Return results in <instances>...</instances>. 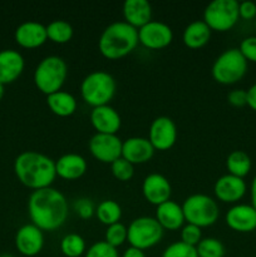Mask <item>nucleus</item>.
Listing matches in <instances>:
<instances>
[{
	"mask_svg": "<svg viewBox=\"0 0 256 257\" xmlns=\"http://www.w3.org/2000/svg\"><path fill=\"white\" fill-rule=\"evenodd\" d=\"M28 213L33 225L42 231H54L62 227L69 216V205L65 196L53 187L33 191L28 200Z\"/></svg>",
	"mask_w": 256,
	"mask_h": 257,
	"instance_id": "nucleus-1",
	"label": "nucleus"
},
{
	"mask_svg": "<svg viewBox=\"0 0 256 257\" xmlns=\"http://www.w3.org/2000/svg\"><path fill=\"white\" fill-rule=\"evenodd\" d=\"M14 172L25 187L34 191L52 187L57 177L55 161L37 151L20 153L14 161Z\"/></svg>",
	"mask_w": 256,
	"mask_h": 257,
	"instance_id": "nucleus-2",
	"label": "nucleus"
},
{
	"mask_svg": "<svg viewBox=\"0 0 256 257\" xmlns=\"http://www.w3.org/2000/svg\"><path fill=\"white\" fill-rule=\"evenodd\" d=\"M138 43V29L119 20L104 28L98 40V49L107 59L117 60L132 53Z\"/></svg>",
	"mask_w": 256,
	"mask_h": 257,
	"instance_id": "nucleus-3",
	"label": "nucleus"
},
{
	"mask_svg": "<svg viewBox=\"0 0 256 257\" xmlns=\"http://www.w3.org/2000/svg\"><path fill=\"white\" fill-rule=\"evenodd\" d=\"M117 92L114 77L105 70H94L83 78L80 83L82 99L92 108L109 104Z\"/></svg>",
	"mask_w": 256,
	"mask_h": 257,
	"instance_id": "nucleus-4",
	"label": "nucleus"
},
{
	"mask_svg": "<svg viewBox=\"0 0 256 257\" xmlns=\"http://www.w3.org/2000/svg\"><path fill=\"white\" fill-rule=\"evenodd\" d=\"M67 77V62L58 55H48L38 63L33 79L40 92L49 95L58 90H62Z\"/></svg>",
	"mask_w": 256,
	"mask_h": 257,
	"instance_id": "nucleus-5",
	"label": "nucleus"
},
{
	"mask_svg": "<svg viewBox=\"0 0 256 257\" xmlns=\"http://www.w3.org/2000/svg\"><path fill=\"white\" fill-rule=\"evenodd\" d=\"M247 63L238 48H228L216 58L211 73L213 79L220 84H235L245 77Z\"/></svg>",
	"mask_w": 256,
	"mask_h": 257,
	"instance_id": "nucleus-6",
	"label": "nucleus"
},
{
	"mask_svg": "<svg viewBox=\"0 0 256 257\" xmlns=\"http://www.w3.org/2000/svg\"><path fill=\"white\" fill-rule=\"evenodd\" d=\"M183 215L187 223L200 228L213 225L220 217V207L217 202L205 193H193L182 203Z\"/></svg>",
	"mask_w": 256,
	"mask_h": 257,
	"instance_id": "nucleus-7",
	"label": "nucleus"
},
{
	"mask_svg": "<svg viewBox=\"0 0 256 257\" xmlns=\"http://www.w3.org/2000/svg\"><path fill=\"white\" fill-rule=\"evenodd\" d=\"M165 230L156 217L141 216L135 218L127 227V241L131 246L147 250L157 245L163 237Z\"/></svg>",
	"mask_w": 256,
	"mask_h": 257,
	"instance_id": "nucleus-8",
	"label": "nucleus"
},
{
	"mask_svg": "<svg viewBox=\"0 0 256 257\" xmlns=\"http://www.w3.org/2000/svg\"><path fill=\"white\" fill-rule=\"evenodd\" d=\"M238 19V2L236 0H213L203 10L202 20L215 32L232 29Z\"/></svg>",
	"mask_w": 256,
	"mask_h": 257,
	"instance_id": "nucleus-9",
	"label": "nucleus"
},
{
	"mask_svg": "<svg viewBox=\"0 0 256 257\" xmlns=\"http://www.w3.org/2000/svg\"><path fill=\"white\" fill-rule=\"evenodd\" d=\"M122 143L123 141L117 135L95 133L90 138L88 148L95 160L110 165L122 157Z\"/></svg>",
	"mask_w": 256,
	"mask_h": 257,
	"instance_id": "nucleus-10",
	"label": "nucleus"
},
{
	"mask_svg": "<svg viewBox=\"0 0 256 257\" xmlns=\"http://www.w3.org/2000/svg\"><path fill=\"white\" fill-rule=\"evenodd\" d=\"M138 40L148 49H163L172 43L173 32L166 23L151 20L138 29Z\"/></svg>",
	"mask_w": 256,
	"mask_h": 257,
	"instance_id": "nucleus-11",
	"label": "nucleus"
},
{
	"mask_svg": "<svg viewBox=\"0 0 256 257\" xmlns=\"http://www.w3.org/2000/svg\"><path fill=\"white\" fill-rule=\"evenodd\" d=\"M148 140L157 151H167L177 141V125L167 115L155 118L150 125Z\"/></svg>",
	"mask_w": 256,
	"mask_h": 257,
	"instance_id": "nucleus-12",
	"label": "nucleus"
},
{
	"mask_svg": "<svg viewBox=\"0 0 256 257\" xmlns=\"http://www.w3.org/2000/svg\"><path fill=\"white\" fill-rule=\"evenodd\" d=\"M15 246L22 255L37 256L44 247V233L33 223H27L17 231Z\"/></svg>",
	"mask_w": 256,
	"mask_h": 257,
	"instance_id": "nucleus-13",
	"label": "nucleus"
},
{
	"mask_svg": "<svg viewBox=\"0 0 256 257\" xmlns=\"http://www.w3.org/2000/svg\"><path fill=\"white\" fill-rule=\"evenodd\" d=\"M247 191V186L243 178L236 177V176L223 175L213 185V193L217 200L225 203H235L240 201L245 196Z\"/></svg>",
	"mask_w": 256,
	"mask_h": 257,
	"instance_id": "nucleus-14",
	"label": "nucleus"
},
{
	"mask_svg": "<svg viewBox=\"0 0 256 257\" xmlns=\"http://www.w3.org/2000/svg\"><path fill=\"white\" fill-rule=\"evenodd\" d=\"M142 193L151 205L160 206L170 200L172 187L165 176L161 173H150L142 183Z\"/></svg>",
	"mask_w": 256,
	"mask_h": 257,
	"instance_id": "nucleus-15",
	"label": "nucleus"
},
{
	"mask_svg": "<svg viewBox=\"0 0 256 257\" xmlns=\"http://www.w3.org/2000/svg\"><path fill=\"white\" fill-rule=\"evenodd\" d=\"M225 221L231 230L241 233L252 232L256 230V210L251 205L238 203L226 212Z\"/></svg>",
	"mask_w": 256,
	"mask_h": 257,
	"instance_id": "nucleus-16",
	"label": "nucleus"
},
{
	"mask_svg": "<svg viewBox=\"0 0 256 257\" xmlns=\"http://www.w3.org/2000/svg\"><path fill=\"white\" fill-rule=\"evenodd\" d=\"M14 37L20 47L27 49L39 48L48 40L47 27L35 20H28L15 29Z\"/></svg>",
	"mask_w": 256,
	"mask_h": 257,
	"instance_id": "nucleus-17",
	"label": "nucleus"
},
{
	"mask_svg": "<svg viewBox=\"0 0 256 257\" xmlns=\"http://www.w3.org/2000/svg\"><path fill=\"white\" fill-rule=\"evenodd\" d=\"M90 123L97 131V133H104V135H117L119 131L122 119L112 105H100L94 107L90 110Z\"/></svg>",
	"mask_w": 256,
	"mask_h": 257,
	"instance_id": "nucleus-18",
	"label": "nucleus"
},
{
	"mask_svg": "<svg viewBox=\"0 0 256 257\" xmlns=\"http://www.w3.org/2000/svg\"><path fill=\"white\" fill-rule=\"evenodd\" d=\"M155 151L150 140L145 137H130L122 143V157L133 166L148 162Z\"/></svg>",
	"mask_w": 256,
	"mask_h": 257,
	"instance_id": "nucleus-19",
	"label": "nucleus"
},
{
	"mask_svg": "<svg viewBox=\"0 0 256 257\" xmlns=\"http://www.w3.org/2000/svg\"><path fill=\"white\" fill-rule=\"evenodd\" d=\"M25 67L24 57L18 50H0V83L9 84L22 75Z\"/></svg>",
	"mask_w": 256,
	"mask_h": 257,
	"instance_id": "nucleus-20",
	"label": "nucleus"
},
{
	"mask_svg": "<svg viewBox=\"0 0 256 257\" xmlns=\"http://www.w3.org/2000/svg\"><path fill=\"white\" fill-rule=\"evenodd\" d=\"M88 163L78 153H65L55 161V172L63 180H78L87 172Z\"/></svg>",
	"mask_w": 256,
	"mask_h": 257,
	"instance_id": "nucleus-21",
	"label": "nucleus"
},
{
	"mask_svg": "<svg viewBox=\"0 0 256 257\" xmlns=\"http://www.w3.org/2000/svg\"><path fill=\"white\" fill-rule=\"evenodd\" d=\"M156 220L158 221L163 230L176 231L182 228L185 225L182 205H178L175 201H166L156 208Z\"/></svg>",
	"mask_w": 256,
	"mask_h": 257,
	"instance_id": "nucleus-22",
	"label": "nucleus"
},
{
	"mask_svg": "<svg viewBox=\"0 0 256 257\" xmlns=\"http://www.w3.org/2000/svg\"><path fill=\"white\" fill-rule=\"evenodd\" d=\"M124 22L140 29L152 18V7L147 0H125L122 8Z\"/></svg>",
	"mask_w": 256,
	"mask_h": 257,
	"instance_id": "nucleus-23",
	"label": "nucleus"
},
{
	"mask_svg": "<svg viewBox=\"0 0 256 257\" xmlns=\"http://www.w3.org/2000/svg\"><path fill=\"white\" fill-rule=\"evenodd\" d=\"M211 32L212 30L203 20H193L183 30L182 40L186 47L197 49L207 44L211 38Z\"/></svg>",
	"mask_w": 256,
	"mask_h": 257,
	"instance_id": "nucleus-24",
	"label": "nucleus"
},
{
	"mask_svg": "<svg viewBox=\"0 0 256 257\" xmlns=\"http://www.w3.org/2000/svg\"><path fill=\"white\" fill-rule=\"evenodd\" d=\"M47 104L49 109L59 117H69L77 110L78 102L74 95L65 90H58L47 95Z\"/></svg>",
	"mask_w": 256,
	"mask_h": 257,
	"instance_id": "nucleus-25",
	"label": "nucleus"
},
{
	"mask_svg": "<svg viewBox=\"0 0 256 257\" xmlns=\"http://www.w3.org/2000/svg\"><path fill=\"white\" fill-rule=\"evenodd\" d=\"M226 167L230 175L243 178L251 171V158L246 152L240 150L232 151L226 158Z\"/></svg>",
	"mask_w": 256,
	"mask_h": 257,
	"instance_id": "nucleus-26",
	"label": "nucleus"
},
{
	"mask_svg": "<svg viewBox=\"0 0 256 257\" xmlns=\"http://www.w3.org/2000/svg\"><path fill=\"white\" fill-rule=\"evenodd\" d=\"M95 216L105 226L119 222L122 217L120 205L114 200H104L95 207Z\"/></svg>",
	"mask_w": 256,
	"mask_h": 257,
	"instance_id": "nucleus-27",
	"label": "nucleus"
},
{
	"mask_svg": "<svg viewBox=\"0 0 256 257\" xmlns=\"http://www.w3.org/2000/svg\"><path fill=\"white\" fill-rule=\"evenodd\" d=\"M47 27V35L48 39L52 40L53 43H57V44H65V43L69 42L73 38V27L67 22V20L63 19H55L52 20Z\"/></svg>",
	"mask_w": 256,
	"mask_h": 257,
	"instance_id": "nucleus-28",
	"label": "nucleus"
},
{
	"mask_svg": "<svg viewBox=\"0 0 256 257\" xmlns=\"http://www.w3.org/2000/svg\"><path fill=\"white\" fill-rule=\"evenodd\" d=\"M60 251L67 257H80L87 251L84 238L78 233H67L60 240Z\"/></svg>",
	"mask_w": 256,
	"mask_h": 257,
	"instance_id": "nucleus-29",
	"label": "nucleus"
},
{
	"mask_svg": "<svg viewBox=\"0 0 256 257\" xmlns=\"http://www.w3.org/2000/svg\"><path fill=\"white\" fill-rule=\"evenodd\" d=\"M198 257H223L225 246L218 238L205 237L196 246Z\"/></svg>",
	"mask_w": 256,
	"mask_h": 257,
	"instance_id": "nucleus-30",
	"label": "nucleus"
},
{
	"mask_svg": "<svg viewBox=\"0 0 256 257\" xmlns=\"http://www.w3.org/2000/svg\"><path fill=\"white\" fill-rule=\"evenodd\" d=\"M104 241L113 247H119L127 241V227L120 222L107 226Z\"/></svg>",
	"mask_w": 256,
	"mask_h": 257,
	"instance_id": "nucleus-31",
	"label": "nucleus"
},
{
	"mask_svg": "<svg viewBox=\"0 0 256 257\" xmlns=\"http://www.w3.org/2000/svg\"><path fill=\"white\" fill-rule=\"evenodd\" d=\"M161 257H198V255L196 247L182 241H176L165 248Z\"/></svg>",
	"mask_w": 256,
	"mask_h": 257,
	"instance_id": "nucleus-32",
	"label": "nucleus"
},
{
	"mask_svg": "<svg viewBox=\"0 0 256 257\" xmlns=\"http://www.w3.org/2000/svg\"><path fill=\"white\" fill-rule=\"evenodd\" d=\"M110 171L118 181L125 182V181H130L135 175V166L123 157H120L113 163H110Z\"/></svg>",
	"mask_w": 256,
	"mask_h": 257,
	"instance_id": "nucleus-33",
	"label": "nucleus"
},
{
	"mask_svg": "<svg viewBox=\"0 0 256 257\" xmlns=\"http://www.w3.org/2000/svg\"><path fill=\"white\" fill-rule=\"evenodd\" d=\"M84 257H119V253L117 248L105 241H98L85 251Z\"/></svg>",
	"mask_w": 256,
	"mask_h": 257,
	"instance_id": "nucleus-34",
	"label": "nucleus"
},
{
	"mask_svg": "<svg viewBox=\"0 0 256 257\" xmlns=\"http://www.w3.org/2000/svg\"><path fill=\"white\" fill-rule=\"evenodd\" d=\"M201 240H202V231L198 226L192 225V223H186L182 226L181 228V241L182 242L196 247Z\"/></svg>",
	"mask_w": 256,
	"mask_h": 257,
	"instance_id": "nucleus-35",
	"label": "nucleus"
},
{
	"mask_svg": "<svg viewBox=\"0 0 256 257\" xmlns=\"http://www.w3.org/2000/svg\"><path fill=\"white\" fill-rule=\"evenodd\" d=\"M238 50L247 62L256 63V35L247 37L240 43Z\"/></svg>",
	"mask_w": 256,
	"mask_h": 257,
	"instance_id": "nucleus-36",
	"label": "nucleus"
},
{
	"mask_svg": "<svg viewBox=\"0 0 256 257\" xmlns=\"http://www.w3.org/2000/svg\"><path fill=\"white\" fill-rule=\"evenodd\" d=\"M74 208L77 211L78 216L83 220H88L93 215H95L94 203L89 198H79V200H77L74 203Z\"/></svg>",
	"mask_w": 256,
	"mask_h": 257,
	"instance_id": "nucleus-37",
	"label": "nucleus"
},
{
	"mask_svg": "<svg viewBox=\"0 0 256 257\" xmlns=\"http://www.w3.org/2000/svg\"><path fill=\"white\" fill-rule=\"evenodd\" d=\"M227 100L233 107H242L247 104V92L243 89H233L227 94Z\"/></svg>",
	"mask_w": 256,
	"mask_h": 257,
	"instance_id": "nucleus-38",
	"label": "nucleus"
},
{
	"mask_svg": "<svg viewBox=\"0 0 256 257\" xmlns=\"http://www.w3.org/2000/svg\"><path fill=\"white\" fill-rule=\"evenodd\" d=\"M238 14L245 20H251L256 17V3L246 0L238 3Z\"/></svg>",
	"mask_w": 256,
	"mask_h": 257,
	"instance_id": "nucleus-39",
	"label": "nucleus"
},
{
	"mask_svg": "<svg viewBox=\"0 0 256 257\" xmlns=\"http://www.w3.org/2000/svg\"><path fill=\"white\" fill-rule=\"evenodd\" d=\"M246 92H247V105L256 112V83L251 85Z\"/></svg>",
	"mask_w": 256,
	"mask_h": 257,
	"instance_id": "nucleus-40",
	"label": "nucleus"
},
{
	"mask_svg": "<svg viewBox=\"0 0 256 257\" xmlns=\"http://www.w3.org/2000/svg\"><path fill=\"white\" fill-rule=\"evenodd\" d=\"M122 257H146V253L143 250H140V248L130 246L128 248H125Z\"/></svg>",
	"mask_w": 256,
	"mask_h": 257,
	"instance_id": "nucleus-41",
	"label": "nucleus"
},
{
	"mask_svg": "<svg viewBox=\"0 0 256 257\" xmlns=\"http://www.w3.org/2000/svg\"><path fill=\"white\" fill-rule=\"evenodd\" d=\"M250 196H251V206L256 210V176L253 177L252 182H251Z\"/></svg>",
	"mask_w": 256,
	"mask_h": 257,
	"instance_id": "nucleus-42",
	"label": "nucleus"
},
{
	"mask_svg": "<svg viewBox=\"0 0 256 257\" xmlns=\"http://www.w3.org/2000/svg\"><path fill=\"white\" fill-rule=\"evenodd\" d=\"M4 93H5L4 84H2V83H0V100H2L3 97H4Z\"/></svg>",
	"mask_w": 256,
	"mask_h": 257,
	"instance_id": "nucleus-43",
	"label": "nucleus"
},
{
	"mask_svg": "<svg viewBox=\"0 0 256 257\" xmlns=\"http://www.w3.org/2000/svg\"><path fill=\"white\" fill-rule=\"evenodd\" d=\"M0 257H14V256L9 255V253H4V255H0Z\"/></svg>",
	"mask_w": 256,
	"mask_h": 257,
	"instance_id": "nucleus-44",
	"label": "nucleus"
},
{
	"mask_svg": "<svg viewBox=\"0 0 256 257\" xmlns=\"http://www.w3.org/2000/svg\"><path fill=\"white\" fill-rule=\"evenodd\" d=\"M255 25H256V24H255Z\"/></svg>",
	"mask_w": 256,
	"mask_h": 257,
	"instance_id": "nucleus-45",
	"label": "nucleus"
}]
</instances>
